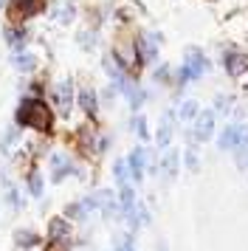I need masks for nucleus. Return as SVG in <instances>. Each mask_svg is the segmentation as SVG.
<instances>
[{
  "instance_id": "obj_4",
  "label": "nucleus",
  "mask_w": 248,
  "mask_h": 251,
  "mask_svg": "<svg viewBox=\"0 0 248 251\" xmlns=\"http://www.w3.org/2000/svg\"><path fill=\"white\" fill-rule=\"evenodd\" d=\"M48 9V0H6V17L9 23H31Z\"/></svg>"
},
{
  "instance_id": "obj_9",
  "label": "nucleus",
  "mask_w": 248,
  "mask_h": 251,
  "mask_svg": "<svg viewBox=\"0 0 248 251\" xmlns=\"http://www.w3.org/2000/svg\"><path fill=\"white\" fill-rule=\"evenodd\" d=\"M3 43L9 46V51L14 54V51H25L28 48V43H31V31H28V23H9L6 28H3Z\"/></svg>"
},
{
  "instance_id": "obj_20",
  "label": "nucleus",
  "mask_w": 248,
  "mask_h": 251,
  "mask_svg": "<svg viewBox=\"0 0 248 251\" xmlns=\"http://www.w3.org/2000/svg\"><path fill=\"white\" fill-rule=\"evenodd\" d=\"M152 82L155 85H175V71H172V65H167V62H161L155 68H152Z\"/></svg>"
},
{
  "instance_id": "obj_11",
  "label": "nucleus",
  "mask_w": 248,
  "mask_h": 251,
  "mask_svg": "<svg viewBox=\"0 0 248 251\" xmlns=\"http://www.w3.org/2000/svg\"><path fill=\"white\" fill-rule=\"evenodd\" d=\"M48 243L51 246H65L68 240H71V234H74V228H71V220H68L65 215H56L48 220Z\"/></svg>"
},
{
  "instance_id": "obj_1",
  "label": "nucleus",
  "mask_w": 248,
  "mask_h": 251,
  "mask_svg": "<svg viewBox=\"0 0 248 251\" xmlns=\"http://www.w3.org/2000/svg\"><path fill=\"white\" fill-rule=\"evenodd\" d=\"M56 122V110L40 96H23L14 107V125L20 130H34L40 136H51Z\"/></svg>"
},
{
  "instance_id": "obj_14",
  "label": "nucleus",
  "mask_w": 248,
  "mask_h": 251,
  "mask_svg": "<svg viewBox=\"0 0 248 251\" xmlns=\"http://www.w3.org/2000/svg\"><path fill=\"white\" fill-rule=\"evenodd\" d=\"M175 119H178V110H167L158 122V133H155V141L161 150H167L172 144V136H175Z\"/></svg>"
},
{
  "instance_id": "obj_8",
  "label": "nucleus",
  "mask_w": 248,
  "mask_h": 251,
  "mask_svg": "<svg viewBox=\"0 0 248 251\" xmlns=\"http://www.w3.org/2000/svg\"><path fill=\"white\" fill-rule=\"evenodd\" d=\"M99 91L96 88H90V85H82L76 91V104H79V110L85 113V119H88L90 125L99 119Z\"/></svg>"
},
{
  "instance_id": "obj_7",
  "label": "nucleus",
  "mask_w": 248,
  "mask_h": 251,
  "mask_svg": "<svg viewBox=\"0 0 248 251\" xmlns=\"http://www.w3.org/2000/svg\"><path fill=\"white\" fill-rule=\"evenodd\" d=\"M48 164H51V181L54 183H62L65 178H71V175H79V178H82V170H79L76 164H74V158H71L68 152H62V150H54L51 158H48Z\"/></svg>"
},
{
  "instance_id": "obj_2",
  "label": "nucleus",
  "mask_w": 248,
  "mask_h": 251,
  "mask_svg": "<svg viewBox=\"0 0 248 251\" xmlns=\"http://www.w3.org/2000/svg\"><path fill=\"white\" fill-rule=\"evenodd\" d=\"M209 71H212V59L206 57L203 48H198V46L183 48V62L175 68V85L183 88V85H189V82H198V79H203Z\"/></svg>"
},
{
  "instance_id": "obj_15",
  "label": "nucleus",
  "mask_w": 248,
  "mask_h": 251,
  "mask_svg": "<svg viewBox=\"0 0 248 251\" xmlns=\"http://www.w3.org/2000/svg\"><path fill=\"white\" fill-rule=\"evenodd\" d=\"M178 167H180V155L178 150H169L164 152V158H161V164H158V172L167 178V181H175V175H178Z\"/></svg>"
},
{
  "instance_id": "obj_23",
  "label": "nucleus",
  "mask_w": 248,
  "mask_h": 251,
  "mask_svg": "<svg viewBox=\"0 0 248 251\" xmlns=\"http://www.w3.org/2000/svg\"><path fill=\"white\" fill-rule=\"evenodd\" d=\"M17 141H20V127L11 122V127H6V133L0 138V150H3V152H11V147H14Z\"/></svg>"
},
{
  "instance_id": "obj_29",
  "label": "nucleus",
  "mask_w": 248,
  "mask_h": 251,
  "mask_svg": "<svg viewBox=\"0 0 248 251\" xmlns=\"http://www.w3.org/2000/svg\"><path fill=\"white\" fill-rule=\"evenodd\" d=\"M3 9H6V0H0V12H3Z\"/></svg>"
},
{
  "instance_id": "obj_25",
  "label": "nucleus",
  "mask_w": 248,
  "mask_h": 251,
  "mask_svg": "<svg viewBox=\"0 0 248 251\" xmlns=\"http://www.w3.org/2000/svg\"><path fill=\"white\" fill-rule=\"evenodd\" d=\"M6 203L11 206V209H14V212H20L23 209V198H20V192H17V186H14V183H6Z\"/></svg>"
},
{
  "instance_id": "obj_27",
  "label": "nucleus",
  "mask_w": 248,
  "mask_h": 251,
  "mask_svg": "<svg viewBox=\"0 0 248 251\" xmlns=\"http://www.w3.org/2000/svg\"><path fill=\"white\" fill-rule=\"evenodd\" d=\"M183 164H186V170H198L200 167V158H198V152H195V147H189L186 152H183Z\"/></svg>"
},
{
  "instance_id": "obj_6",
  "label": "nucleus",
  "mask_w": 248,
  "mask_h": 251,
  "mask_svg": "<svg viewBox=\"0 0 248 251\" xmlns=\"http://www.w3.org/2000/svg\"><path fill=\"white\" fill-rule=\"evenodd\" d=\"M217 147L223 150V152H237V150L248 147V125H240V122H234V125H225L223 130H220V136H217Z\"/></svg>"
},
{
  "instance_id": "obj_16",
  "label": "nucleus",
  "mask_w": 248,
  "mask_h": 251,
  "mask_svg": "<svg viewBox=\"0 0 248 251\" xmlns=\"http://www.w3.org/2000/svg\"><path fill=\"white\" fill-rule=\"evenodd\" d=\"M101 43L99 37V28H90V25H85V28H79L76 31V46L82 48V51H96Z\"/></svg>"
},
{
  "instance_id": "obj_19",
  "label": "nucleus",
  "mask_w": 248,
  "mask_h": 251,
  "mask_svg": "<svg viewBox=\"0 0 248 251\" xmlns=\"http://www.w3.org/2000/svg\"><path fill=\"white\" fill-rule=\"evenodd\" d=\"M54 20L59 25H71L74 20H76V3H74V0H65L62 6H56L54 9Z\"/></svg>"
},
{
  "instance_id": "obj_24",
  "label": "nucleus",
  "mask_w": 248,
  "mask_h": 251,
  "mask_svg": "<svg viewBox=\"0 0 248 251\" xmlns=\"http://www.w3.org/2000/svg\"><path fill=\"white\" fill-rule=\"evenodd\" d=\"M113 178L116 183L122 186V183H130V167H127V158H119L113 164Z\"/></svg>"
},
{
  "instance_id": "obj_5",
  "label": "nucleus",
  "mask_w": 248,
  "mask_h": 251,
  "mask_svg": "<svg viewBox=\"0 0 248 251\" xmlns=\"http://www.w3.org/2000/svg\"><path fill=\"white\" fill-rule=\"evenodd\" d=\"M220 65H223L225 76H231V79L246 76L248 74V51L246 48H240V46L223 48V54H220Z\"/></svg>"
},
{
  "instance_id": "obj_22",
  "label": "nucleus",
  "mask_w": 248,
  "mask_h": 251,
  "mask_svg": "<svg viewBox=\"0 0 248 251\" xmlns=\"http://www.w3.org/2000/svg\"><path fill=\"white\" fill-rule=\"evenodd\" d=\"M198 113H200V104L195 102V99L180 102V107H178V119H180V122H195V119H198Z\"/></svg>"
},
{
  "instance_id": "obj_17",
  "label": "nucleus",
  "mask_w": 248,
  "mask_h": 251,
  "mask_svg": "<svg viewBox=\"0 0 248 251\" xmlns=\"http://www.w3.org/2000/svg\"><path fill=\"white\" fill-rule=\"evenodd\" d=\"M40 240H43V237H40L34 228H17V231H14V246L23 249V251L37 249V246H40Z\"/></svg>"
},
{
  "instance_id": "obj_18",
  "label": "nucleus",
  "mask_w": 248,
  "mask_h": 251,
  "mask_svg": "<svg viewBox=\"0 0 248 251\" xmlns=\"http://www.w3.org/2000/svg\"><path fill=\"white\" fill-rule=\"evenodd\" d=\"M25 189H28L31 198H43L45 178H43V172H40V167H31V170H28V175H25Z\"/></svg>"
},
{
  "instance_id": "obj_3",
  "label": "nucleus",
  "mask_w": 248,
  "mask_h": 251,
  "mask_svg": "<svg viewBox=\"0 0 248 251\" xmlns=\"http://www.w3.org/2000/svg\"><path fill=\"white\" fill-rule=\"evenodd\" d=\"M48 96H51V107L56 110V116L68 119L71 110H74V102H76V88H74V79H71V76L56 79L54 85L48 88Z\"/></svg>"
},
{
  "instance_id": "obj_13",
  "label": "nucleus",
  "mask_w": 248,
  "mask_h": 251,
  "mask_svg": "<svg viewBox=\"0 0 248 251\" xmlns=\"http://www.w3.org/2000/svg\"><path fill=\"white\" fill-rule=\"evenodd\" d=\"M127 167H130V181L141 183L144 181V172L149 167V152L144 147H133L130 155H127Z\"/></svg>"
},
{
  "instance_id": "obj_26",
  "label": "nucleus",
  "mask_w": 248,
  "mask_h": 251,
  "mask_svg": "<svg viewBox=\"0 0 248 251\" xmlns=\"http://www.w3.org/2000/svg\"><path fill=\"white\" fill-rule=\"evenodd\" d=\"M231 96H223V93H217L214 96V113H225L228 116V110H231Z\"/></svg>"
},
{
  "instance_id": "obj_10",
  "label": "nucleus",
  "mask_w": 248,
  "mask_h": 251,
  "mask_svg": "<svg viewBox=\"0 0 248 251\" xmlns=\"http://www.w3.org/2000/svg\"><path fill=\"white\" fill-rule=\"evenodd\" d=\"M214 122H217V113L212 110H200L198 119L192 122V141H209L214 136Z\"/></svg>"
},
{
  "instance_id": "obj_12",
  "label": "nucleus",
  "mask_w": 248,
  "mask_h": 251,
  "mask_svg": "<svg viewBox=\"0 0 248 251\" xmlns=\"http://www.w3.org/2000/svg\"><path fill=\"white\" fill-rule=\"evenodd\" d=\"M9 62H11V68L17 71V74H23V76H31V74H37L40 71V57L34 54V51H14L9 57Z\"/></svg>"
},
{
  "instance_id": "obj_21",
  "label": "nucleus",
  "mask_w": 248,
  "mask_h": 251,
  "mask_svg": "<svg viewBox=\"0 0 248 251\" xmlns=\"http://www.w3.org/2000/svg\"><path fill=\"white\" fill-rule=\"evenodd\" d=\"M130 130H133L141 141H149V125H147V116L144 113H135L133 119H130Z\"/></svg>"
},
{
  "instance_id": "obj_28",
  "label": "nucleus",
  "mask_w": 248,
  "mask_h": 251,
  "mask_svg": "<svg viewBox=\"0 0 248 251\" xmlns=\"http://www.w3.org/2000/svg\"><path fill=\"white\" fill-rule=\"evenodd\" d=\"M119 251H135V246H133V234H124L122 243H119Z\"/></svg>"
}]
</instances>
